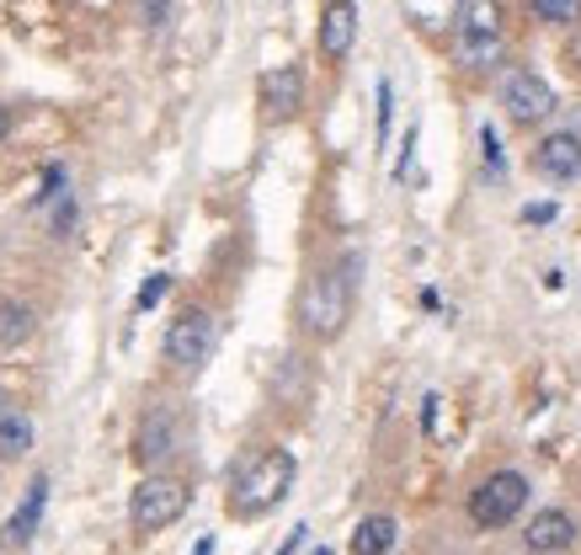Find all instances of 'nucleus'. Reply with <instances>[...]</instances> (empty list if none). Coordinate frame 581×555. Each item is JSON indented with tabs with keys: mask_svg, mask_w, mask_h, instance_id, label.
Masks as SVG:
<instances>
[{
	"mask_svg": "<svg viewBox=\"0 0 581 555\" xmlns=\"http://www.w3.org/2000/svg\"><path fill=\"white\" fill-rule=\"evenodd\" d=\"M358 273H363V256L347 251L337 268L315 273L299 294V326H305L315 342H331L347 332V315H352V289H358Z\"/></svg>",
	"mask_w": 581,
	"mask_h": 555,
	"instance_id": "obj_1",
	"label": "nucleus"
},
{
	"mask_svg": "<svg viewBox=\"0 0 581 555\" xmlns=\"http://www.w3.org/2000/svg\"><path fill=\"white\" fill-rule=\"evenodd\" d=\"M294 475H299V464H294L288 449H262L256 460L241 464V475H235V486H230V513H235V519H262V513H273L277 502L288 496Z\"/></svg>",
	"mask_w": 581,
	"mask_h": 555,
	"instance_id": "obj_2",
	"label": "nucleus"
},
{
	"mask_svg": "<svg viewBox=\"0 0 581 555\" xmlns=\"http://www.w3.org/2000/svg\"><path fill=\"white\" fill-rule=\"evenodd\" d=\"M187 502H192V492H187L182 475H155L150 470L128 496V524H134V534H160L182 519Z\"/></svg>",
	"mask_w": 581,
	"mask_h": 555,
	"instance_id": "obj_3",
	"label": "nucleus"
},
{
	"mask_svg": "<svg viewBox=\"0 0 581 555\" xmlns=\"http://www.w3.org/2000/svg\"><path fill=\"white\" fill-rule=\"evenodd\" d=\"M454 49H459V64H469V70H486V64L501 60V11H496V0H464Z\"/></svg>",
	"mask_w": 581,
	"mask_h": 555,
	"instance_id": "obj_4",
	"label": "nucleus"
},
{
	"mask_svg": "<svg viewBox=\"0 0 581 555\" xmlns=\"http://www.w3.org/2000/svg\"><path fill=\"white\" fill-rule=\"evenodd\" d=\"M528 507V481L518 470H490L486 481L469 492V519L480 528H507Z\"/></svg>",
	"mask_w": 581,
	"mask_h": 555,
	"instance_id": "obj_5",
	"label": "nucleus"
},
{
	"mask_svg": "<svg viewBox=\"0 0 581 555\" xmlns=\"http://www.w3.org/2000/svg\"><path fill=\"white\" fill-rule=\"evenodd\" d=\"M214 342H219V326L209 310H182L166 332V364L182 374H198L209 358H214Z\"/></svg>",
	"mask_w": 581,
	"mask_h": 555,
	"instance_id": "obj_6",
	"label": "nucleus"
},
{
	"mask_svg": "<svg viewBox=\"0 0 581 555\" xmlns=\"http://www.w3.org/2000/svg\"><path fill=\"white\" fill-rule=\"evenodd\" d=\"M501 107H507L513 124L534 128L554 113V86L545 75H534V70H507V81H501Z\"/></svg>",
	"mask_w": 581,
	"mask_h": 555,
	"instance_id": "obj_7",
	"label": "nucleus"
},
{
	"mask_svg": "<svg viewBox=\"0 0 581 555\" xmlns=\"http://www.w3.org/2000/svg\"><path fill=\"white\" fill-rule=\"evenodd\" d=\"M262 107H267V118L288 124V118L305 107V70H299V64L267 70V75H262Z\"/></svg>",
	"mask_w": 581,
	"mask_h": 555,
	"instance_id": "obj_8",
	"label": "nucleus"
},
{
	"mask_svg": "<svg viewBox=\"0 0 581 555\" xmlns=\"http://www.w3.org/2000/svg\"><path fill=\"white\" fill-rule=\"evenodd\" d=\"M522 545H528V555H566L577 545V519L566 507H545V513H534V524L522 528Z\"/></svg>",
	"mask_w": 581,
	"mask_h": 555,
	"instance_id": "obj_9",
	"label": "nucleus"
},
{
	"mask_svg": "<svg viewBox=\"0 0 581 555\" xmlns=\"http://www.w3.org/2000/svg\"><path fill=\"white\" fill-rule=\"evenodd\" d=\"M43 507H49V475H32V486L22 492L17 513H11L6 528H0V545H6V551L32 545V534H38V524H43Z\"/></svg>",
	"mask_w": 581,
	"mask_h": 555,
	"instance_id": "obj_10",
	"label": "nucleus"
},
{
	"mask_svg": "<svg viewBox=\"0 0 581 555\" xmlns=\"http://www.w3.org/2000/svg\"><path fill=\"white\" fill-rule=\"evenodd\" d=\"M534 171L550 182H577L581 177V139L577 134H550L534 145Z\"/></svg>",
	"mask_w": 581,
	"mask_h": 555,
	"instance_id": "obj_11",
	"label": "nucleus"
},
{
	"mask_svg": "<svg viewBox=\"0 0 581 555\" xmlns=\"http://www.w3.org/2000/svg\"><path fill=\"white\" fill-rule=\"evenodd\" d=\"M352 38H358V6L352 0H331L320 11V54L326 60H347L352 54Z\"/></svg>",
	"mask_w": 581,
	"mask_h": 555,
	"instance_id": "obj_12",
	"label": "nucleus"
},
{
	"mask_svg": "<svg viewBox=\"0 0 581 555\" xmlns=\"http://www.w3.org/2000/svg\"><path fill=\"white\" fill-rule=\"evenodd\" d=\"M171 449H177V417L166 406H155L150 417L139 422V432H134V460L155 464V460H166Z\"/></svg>",
	"mask_w": 581,
	"mask_h": 555,
	"instance_id": "obj_13",
	"label": "nucleus"
},
{
	"mask_svg": "<svg viewBox=\"0 0 581 555\" xmlns=\"http://www.w3.org/2000/svg\"><path fill=\"white\" fill-rule=\"evenodd\" d=\"M395 534L400 524L390 513H368L363 524L352 528V555H390L395 551Z\"/></svg>",
	"mask_w": 581,
	"mask_h": 555,
	"instance_id": "obj_14",
	"label": "nucleus"
},
{
	"mask_svg": "<svg viewBox=\"0 0 581 555\" xmlns=\"http://www.w3.org/2000/svg\"><path fill=\"white\" fill-rule=\"evenodd\" d=\"M28 449H32L28 411H17L11 401H0V460H22Z\"/></svg>",
	"mask_w": 581,
	"mask_h": 555,
	"instance_id": "obj_15",
	"label": "nucleus"
},
{
	"mask_svg": "<svg viewBox=\"0 0 581 555\" xmlns=\"http://www.w3.org/2000/svg\"><path fill=\"white\" fill-rule=\"evenodd\" d=\"M38 332V315L22 300H0V347H22Z\"/></svg>",
	"mask_w": 581,
	"mask_h": 555,
	"instance_id": "obj_16",
	"label": "nucleus"
},
{
	"mask_svg": "<svg viewBox=\"0 0 581 555\" xmlns=\"http://www.w3.org/2000/svg\"><path fill=\"white\" fill-rule=\"evenodd\" d=\"M545 22H577L581 17V0H528Z\"/></svg>",
	"mask_w": 581,
	"mask_h": 555,
	"instance_id": "obj_17",
	"label": "nucleus"
},
{
	"mask_svg": "<svg viewBox=\"0 0 581 555\" xmlns=\"http://www.w3.org/2000/svg\"><path fill=\"white\" fill-rule=\"evenodd\" d=\"M390 107H395V92H390V81H379V145L390 139Z\"/></svg>",
	"mask_w": 581,
	"mask_h": 555,
	"instance_id": "obj_18",
	"label": "nucleus"
},
{
	"mask_svg": "<svg viewBox=\"0 0 581 555\" xmlns=\"http://www.w3.org/2000/svg\"><path fill=\"white\" fill-rule=\"evenodd\" d=\"M166 283H171V278H166V273H155L150 283L139 289V300H134V305H139V310H155V305H160V294H166Z\"/></svg>",
	"mask_w": 581,
	"mask_h": 555,
	"instance_id": "obj_19",
	"label": "nucleus"
},
{
	"mask_svg": "<svg viewBox=\"0 0 581 555\" xmlns=\"http://www.w3.org/2000/svg\"><path fill=\"white\" fill-rule=\"evenodd\" d=\"M480 150H486V166L501 177V139H496V128H480Z\"/></svg>",
	"mask_w": 581,
	"mask_h": 555,
	"instance_id": "obj_20",
	"label": "nucleus"
},
{
	"mask_svg": "<svg viewBox=\"0 0 581 555\" xmlns=\"http://www.w3.org/2000/svg\"><path fill=\"white\" fill-rule=\"evenodd\" d=\"M145 22H150V28H166V22H171V0H145Z\"/></svg>",
	"mask_w": 581,
	"mask_h": 555,
	"instance_id": "obj_21",
	"label": "nucleus"
},
{
	"mask_svg": "<svg viewBox=\"0 0 581 555\" xmlns=\"http://www.w3.org/2000/svg\"><path fill=\"white\" fill-rule=\"evenodd\" d=\"M522 219H528V224H550L554 203H528V209H522Z\"/></svg>",
	"mask_w": 581,
	"mask_h": 555,
	"instance_id": "obj_22",
	"label": "nucleus"
},
{
	"mask_svg": "<svg viewBox=\"0 0 581 555\" xmlns=\"http://www.w3.org/2000/svg\"><path fill=\"white\" fill-rule=\"evenodd\" d=\"M11 134V107H0V139Z\"/></svg>",
	"mask_w": 581,
	"mask_h": 555,
	"instance_id": "obj_23",
	"label": "nucleus"
},
{
	"mask_svg": "<svg viewBox=\"0 0 581 555\" xmlns=\"http://www.w3.org/2000/svg\"><path fill=\"white\" fill-rule=\"evenodd\" d=\"M315 555H331V551H326V545H320V551H315Z\"/></svg>",
	"mask_w": 581,
	"mask_h": 555,
	"instance_id": "obj_24",
	"label": "nucleus"
}]
</instances>
